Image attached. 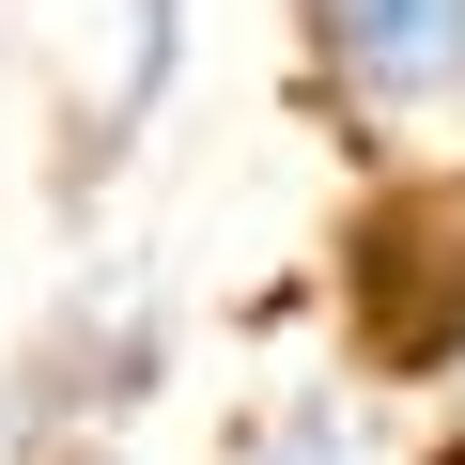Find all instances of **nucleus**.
<instances>
[{
    "label": "nucleus",
    "mask_w": 465,
    "mask_h": 465,
    "mask_svg": "<svg viewBox=\"0 0 465 465\" xmlns=\"http://www.w3.org/2000/svg\"><path fill=\"white\" fill-rule=\"evenodd\" d=\"M341 341L403 388L465 372V171H388L341 217Z\"/></svg>",
    "instance_id": "obj_1"
},
{
    "label": "nucleus",
    "mask_w": 465,
    "mask_h": 465,
    "mask_svg": "<svg viewBox=\"0 0 465 465\" xmlns=\"http://www.w3.org/2000/svg\"><path fill=\"white\" fill-rule=\"evenodd\" d=\"M295 63L341 140H419L465 109V0H295Z\"/></svg>",
    "instance_id": "obj_2"
},
{
    "label": "nucleus",
    "mask_w": 465,
    "mask_h": 465,
    "mask_svg": "<svg viewBox=\"0 0 465 465\" xmlns=\"http://www.w3.org/2000/svg\"><path fill=\"white\" fill-rule=\"evenodd\" d=\"M217 465H372V450H357V403L341 388H280V403H249L217 434Z\"/></svg>",
    "instance_id": "obj_3"
},
{
    "label": "nucleus",
    "mask_w": 465,
    "mask_h": 465,
    "mask_svg": "<svg viewBox=\"0 0 465 465\" xmlns=\"http://www.w3.org/2000/svg\"><path fill=\"white\" fill-rule=\"evenodd\" d=\"M94 465H124V450H94Z\"/></svg>",
    "instance_id": "obj_4"
}]
</instances>
